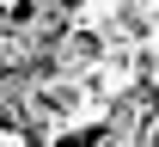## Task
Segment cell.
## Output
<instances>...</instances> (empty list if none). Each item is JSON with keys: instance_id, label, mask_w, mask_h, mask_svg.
<instances>
[{"instance_id": "6da1fadb", "label": "cell", "mask_w": 159, "mask_h": 147, "mask_svg": "<svg viewBox=\"0 0 159 147\" xmlns=\"http://www.w3.org/2000/svg\"><path fill=\"white\" fill-rule=\"evenodd\" d=\"M67 19H74V0H25L12 12H0V80L49 67L67 37Z\"/></svg>"}, {"instance_id": "7a4b0ae2", "label": "cell", "mask_w": 159, "mask_h": 147, "mask_svg": "<svg viewBox=\"0 0 159 147\" xmlns=\"http://www.w3.org/2000/svg\"><path fill=\"white\" fill-rule=\"evenodd\" d=\"M92 147H159V86L135 80L116 104L104 110Z\"/></svg>"}]
</instances>
